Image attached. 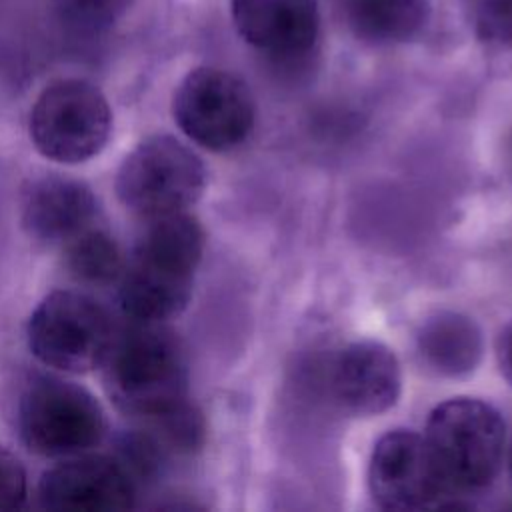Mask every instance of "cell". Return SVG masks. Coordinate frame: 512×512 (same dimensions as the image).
I'll use <instances>...</instances> for the list:
<instances>
[{
  "label": "cell",
  "instance_id": "obj_1",
  "mask_svg": "<svg viewBox=\"0 0 512 512\" xmlns=\"http://www.w3.org/2000/svg\"><path fill=\"white\" fill-rule=\"evenodd\" d=\"M204 252V230L186 212L148 220L120 276V308L128 320L166 322L190 302Z\"/></svg>",
  "mask_w": 512,
  "mask_h": 512
},
{
  "label": "cell",
  "instance_id": "obj_2",
  "mask_svg": "<svg viewBox=\"0 0 512 512\" xmlns=\"http://www.w3.org/2000/svg\"><path fill=\"white\" fill-rule=\"evenodd\" d=\"M100 368L108 398L130 418L148 422L186 400L184 348L166 322L116 328Z\"/></svg>",
  "mask_w": 512,
  "mask_h": 512
},
{
  "label": "cell",
  "instance_id": "obj_3",
  "mask_svg": "<svg viewBox=\"0 0 512 512\" xmlns=\"http://www.w3.org/2000/svg\"><path fill=\"white\" fill-rule=\"evenodd\" d=\"M424 440L450 492L470 494L484 490L498 476L506 424L490 402L458 396L430 412Z\"/></svg>",
  "mask_w": 512,
  "mask_h": 512
},
{
  "label": "cell",
  "instance_id": "obj_4",
  "mask_svg": "<svg viewBox=\"0 0 512 512\" xmlns=\"http://www.w3.org/2000/svg\"><path fill=\"white\" fill-rule=\"evenodd\" d=\"M116 196L132 214L154 220L186 212L206 188V166L200 156L170 134L138 142L116 174Z\"/></svg>",
  "mask_w": 512,
  "mask_h": 512
},
{
  "label": "cell",
  "instance_id": "obj_5",
  "mask_svg": "<svg viewBox=\"0 0 512 512\" xmlns=\"http://www.w3.org/2000/svg\"><path fill=\"white\" fill-rule=\"evenodd\" d=\"M22 444L44 458H68L94 448L106 418L100 402L82 386L40 376L28 384L16 414Z\"/></svg>",
  "mask_w": 512,
  "mask_h": 512
},
{
  "label": "cell",
  "instance_id": "obj_6",
  "mask_svg": "<svg viewBox=\"0 0 512 512\" xmlns=\"http://www.w3.org/2000/svg\"><path fill=\"white\" fill-rule=\"evenodd\" d=\"M108 310L80 290L46 294L28 318L30 352L46 366L84 374L100 368L114 336Z\"/></svg>",
  "mask_w": 512,
  "mask_h": 512
},
{
  "label": "cell",
  "instance_id": "obj_7",
  "mask_svg": "<svg viewBox=\"0 0 512 512\" xmlns=\"http://www.w3.org/2000/svg\"><path fill=\"white\" fill-rule=\"evenodd\" d=\"M30 140L48 160L80 164L102 152L112 132V110L98 86L80 78L48 84L36 98Z\"/></svg>",
  "mask_w": 512,
  "mask_h": 512
},
{
  "label": "cell",
  "instance_id": "obj_8",
  "mask_svg": "<svg viewBox=\"0 0 512 512\" xmlns=\"http://www.w3.org/2000/svg\"><path fill=\"white\" fill-rule=\"evenodd\" d=\"M172 114L192 142L212 152H226L250 136L256 104L242 78L220 68L200 66L178 84Z\"/></svg>",
  "mask_w": 512,
  "mask_h": 512
},
{
  "label": "cell",
  "instance_id": "obj_9",
  "mask_svg": "<svg viewBox=\"0 0 512 512\" xmlns=\"http://www.w3.org/2000/svg\"><path fill=\"white\" fill-rule=\"evenodd\" d=\"M374 502L386 510H424L454 498L444 482L424 434L390 430L374 446L368 464Z\"/></svg>",
  "mask_w": 512,
  "mask_h": 512
},
{
  "label": "cell",
  "instance_id": "obj_10",
  "mask_svg": "<svg viewBox=\"0 0 512 512\" xmlns=\"http://www.w3.org/2000/svg\"><path fill=\"white\" fill-rule=\"evenodd\" d=\"M140 484L114 454H74L48 468L38 482V502L50 510H130Z\"/></svg>",
  "mask_w": 512,
  "mask_h": 512
},
{
  "label": "cell",
  "instance_id": "obj_11",
  "mask_svg": "<svg viewBox=\"0 0 512 512\" xmlns=\"http://www.w3.org/2000/svg\"><path fill=\"white\" fill-rule=\"evenodd\" d=\"M238 34L268 58L294 64L314 50L320 16L314 0H230Z\"/></svg>",
  "mask_w": 512,
  "mask_h": 512
},
{
  "label": "cell",
  "instance_id": "obj_12",
  "mask_svg": "<svg viewBox=\"0 0 512 512\" xmlns=\"http://www.w3.org/2000/svg\"><path fill=\"white\" fill-rule=\"evenodd\" d=\"M330 384L336 402L350 414H382L400 398V362L386 344L358 340L338 352L332 364Z\"/></svg>",
  "mask_w": 512,
  "mask_h": 512
},
{
  "label": "cell",
  "instance_id": "obj_13",
  "mask_svg": "<svg viewBox=\"0 0 512 512\" xmlns=\"http://www.w3.org/2000/svg\"><path fill=\"white\" fill-rule=\"evenodd\" d=\"M98 204L92 188L82 180L44 174L32 178L20 198L24 230L40 242L66 244L92 226Z\"/></svg>",
  "mask_w": 512,
  "mask_h": 512
},
{
  "label": "cell",
  "instance_id": "obj_14",
  "mask_svg": "<svg viewBox=\"0 0 512 512\" xmlns=\"http://www.w3.org/2000/svg\"><path fill=\"white\" fill-rule=\"evenodd\" d=\"M416 346L428 368L450 378L470 374L484 352L478 324L452 310H442L426 318L418 328Z\"/></svg>",
  "mask_w": 512,
  "mask_h": 512
},
{
  "label": "cell",
  "instance_id": "obj_15",
  "mask_svg": "<svg viewBox=\"0 0 512 512\" xmlns=\"http://www.w3.org/2000/svg\"><path fill=\"white\" fill-rule=\"evenodd\" d=\"M348 30L362 42L386 46L412 40L430 20L428 0H342Z\"/></svg>",
  "mask_w": 512,
  "mask_h": 512
},
{
  "label": "cell",
  "instance_id": "obj_16",
  "mask_svg": "<svg viewBox=\"0 0 512 512\" xmlns=\"http://www.w3.org/2000/svg\"><path fill=\"white\" fill-rule=\"evenodd\" d=\"M124 256L118 242L102 228L88 226L64 244V266L84 284H110L124 272Z\"/></svg>",
  "mask_w": 512,
  "mask_h": 512
},
{
  "label": "cell",
  "instance_id": "obj_17",
  "mask_svg": "<svg viewBox=\"0 0 512 512\" xmlns=\"http://www.w3.org/2000/svg\"><path fill=\"white\" fill-rule=\"evenodd\" d=\"M60 22L76 32L94 34L114 26L134 0H50Z\"/></svg>",
  "mask_w": 512,
  "mask_h": 512
},
{
  "label": "cell",
  "instance_id": "obj_18",
  "mask_svg": "<svg viewBox=\"0 0 512 512\" xmlns=\"http://www.w3.org/2000/svg\"><path fill=\"white\" fill-rule=\"evenodd\" d=\"M168 450L150 430L128 432L118 444V458L138 484L152 482L162 472Z\"/></svg>",
  "mask_w": 512,
  "mask_h": 512
},
{
  "label": "cell",
  "instance_id": "obj_19",
  "mask_svg": "<svg viewBox=\"0 0 512 512\" xmlns=\"http://www.w3.org/2000/svg\"><path fill=\"white\" fill-rule=\"evenodd\" d=\"M474 34L494 48H512V0H470Z\"/></svg>",
  "mask_w": 512,
  "mask_h": 512
},
{
  "label": "cell",
  "instance_id": "obj_20",
  "mask_svg": "<svg viewBox=\"0 0 512 512\" xmlns=\"http://www.w3.org/2000/svg\"><path fill=\"white\" fill-rule=\"evenodd\" d=\"M28 478L22 462L0 446V510H16L26 502Z\"/></svg>",
  "mask_w": 512,
  "mask_h": 512
},
{
  "label": "cell",
  "instance_id": "obj_21",
  "mask_svg": "<svg viewBox=\"0 0 512 512\" xmlns=\"http://www.w3.org/2000/svg\"><path fill=\"white\" fill-rule=\"evenodd\" d=\"M496 360L502 376L512 386V320L502 328L496 340Z\"/></svg>",
  "mask_w": 512,
  "mask_h": 512
},
{
  "label": "cell",
  "instance_id": "obj_22",
  "mask_svg": "<svg viewBox=\"0 0 512 512\" xmlns=\"http://www.w3.org/2000/svg\"><path fill=\"white\" fill-rule=\"evenodd\" d=\"M508 464H510V476H512V446H510V458H508Z\"/></svg>",
  "mask_w": 512,
  "mask_h": 512
}]
</instances>
